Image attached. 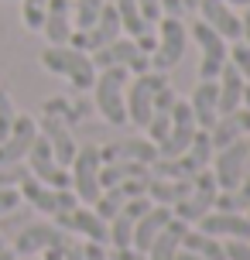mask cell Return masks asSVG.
<instances>
[{
	"label": "cell",
	"mask_w": 250,
	"mask_h": 260,
	"mask_svg": "<svg viewBox=\"0 0 250 260\" xmlns=\"http://www.w3.org/2000/svg\"><path fill=\"white\" fill-rule=\"evenodd\" d=\"M89 58H92L96 69H127V72H134V76H141V72L151 69L147 55L141 52V48H137V41L127 38V35L113 38L110 45H103L100 52H92Z\"/></svg>",
	"instance_id": "10"
},
{
	"label": "cell",
	"mask_w": 250,
	"mask_h": 260,
	"mask_svg": "<svg viewBox=\"0 0 250 260\" xmlns=\"http://www.w3.org/2000/svg\"><path fill=\"white\" fill-rule=\"evenodd\" d=\"M66 260H86L79 243H66Z\"/></svg>",
	"instance_id": "43"
},
{
	"label": "cell",
	"mask_w": 250,
	"mask_h": 260,
	"mask_svg": "<svg viewBox=\"0 0 250 260\" xmlns=\"http://www.w3.org/2000/svg\"><path fill=\"white\" fill-rule=\"evenodd\" d=\"M189 38L199 45V79H216L226 65L230 41H223L206 21H199V17L192 21V27H189Z\"/></svg>",
	"instance_id": "7"
},
{
	"label": "cell",
	"mask_w": 250,
	"mask_h": 260,
	"mask_svg": "<svg viewBox=\"0 0 250 260\" xmlns=\"http://www.w3.org/2000/svg\"><path fill=\"white\" fill-rule=\"evenodd\" d=\"M199 233L216 236V240H250V222L243 212H220L209 209L199 219Z\"/></svg>",
	"instance_id": "18"
},
{
	"label": "cell",
	"mask_w": 250,
	"mask_h": 260,
	"mask_svg": "<svg viewBox=\"0 0 250 260\" xmlns=\"http://www.w3.org/2000/svg\"><path fill=\"white\" fill-rule=\"evenodd\" d=\"M45 11H48V0H24V27L41 31V24H45Z\"/></svg>",
	"instance_id": "33"
},
{
	"label": "cell",
	"mask_w": 250,
	"mask_h": 260,
	"mask_svg": "<svg viewBox=\"0 0 250 260\" xmlns=\"http://www.w3.org/2000/svg\"><path fill=\"white\" fill-rule=\"evenodd\" d=\"M41 260H66V247H52L41 253Z\"/></svg>",
	"instance_id": "44"
},
{
	"label": "cell",
	"mask_w": 250,
	"mask_h": 260,
	"mask_svg": "<svg viewBox=\"0 0 250 260\" xmlns=\"http://www.w3.org/2000/svg\"><path fill=\"white\" fill-rule=\"evenodd\" d=\"M127 69H100L96 82H92V103L100 110L106 123H127V103H123V89H127Z\"/></svg>",
	"instance_id": "2"
},
{
	"label": "cell",
	"mask_w": 250,
	"mask_h": 260,
	"mask_svg": "<svg viewBox=\"0 0 250 260\" xmlns=\"http://www.w3.org/2000/svg\"><path fill=\"white\" fill-rule=\"evenodd\" d=\"M161 4V14H168V17H182L185 7H182V0H158Z\"/></svg>",
	"instance_id": "42"
},
{
	"label": "cell",
	"mask_w": 250,
	"mask_h": 260,
	"mask_svg": "<svg viewBox=\"0 0 250 260\" xmlns=\"http://www.w3.org/2000/svg\"><path fill=\"white\" fill-rule=\"evenodd\" d=\"M100 154H103V161H137V165L151 168V161L158 157V147L151 141H144V137H127V141L100 147Z\"/></svg>",
	"instance_id": "23"
},
{
	"label": "cell",
	"mask_w": 250,
	"mask_h": 260,
	"mask_svg": "<svg viewBox=\"0 0 250 260\" xmlns=\"http://www.w3.org/2000/svg\"><path fill=\"white\" fill-rule=\"evenodd\" d=\"M38 134L48 141V147H52V154H55V161L62 165V168H69L72 165V157H76V141H72V134H69V127H66V120H58V117H48L38 123Z\"/></svg>",
	"instance_id": "20"
},
{
	"label": "cell",
	"mask_w": 250,
	"mask_h": 260,
	"mask_svg": "<svg viewBox=\"0 0 250 260\" xmlns=\"http://www.w3.org/2000/svg\"><path fill=\"white\" fill-rule=\"evenodd\" d=\"M55 226H62L66 233H79L86 243H110V222L100 219L89 206H76L69 212H58L55 216Z\"/></svg>",
	"instance_id": "12"
},
{
	"label": "cell",
	"mask_w": 250,
	"mask_h": 260,
	"mask_svg": "<svg viewBox=\"0 0 250 260\" xmlns=\"http://www.w3.org/2000/svg\"><path fill=\"white\" fill-rule=\"evenodd\" d=\"M168 222H171V209H168V206H151L144 216L137 219V226H134L131 247H134V250H141V253H147V247L154 243V236H158L161 230L168 226Z\"/></svg>",
	"instance_id": "25"
},
{
	"label": "cell",
	"mask_w": 250,
	"mask_h": 260,
	"mask_svg": "<svg viewBox=\"0 0 250 260\" xmlns=\"http://www.w3.org/2000/svg\"><path fill=\"white\" fill-rule=\"evenodd\" d=\"M226 260H250V240H223Z\"/></svg>",
	"instance_id": "36"
},
{
	"label": "cell",
	"mask_w": 250,
	"mask_h": 260,
	"mask_svg": "<svg viewBox=\"0 0 250 260\" xmlns=\"http://www.w3.org/2000/svg\"><path fill=\"white\" fill-rule=\"evenodd\" d=\"M192 117H196L199 130H209L216 120H220V89H216V79H199L192 96L185 100Z\"/></svg>",
	"instance_id": "19"
},
{
	"label": "cell",
	"mask_w": 250,
	"mask_h": 260,
	"mask_svg": "<svg viewBox=\"0 0 250 260\" xmlns=\"http://www.w3.org/2000/svg\"><path fill=\"white\" fill-rule=\"evenodd\" d=\"M113 7H117V17H120V35H127V38H144L147 31L154 24H147L141 7L134 4V0H113Z\"/></svg>",
	"instance_id": "29"
},
{
	"label": "cell",
	"mask_w": 250,
	"mask_h": 260,
	"mask_svg": "<svg viewBox=\"0 0 250 260\" xmlns=\"http://www.w3.org/2000/svg\"><path fill=\"white\" fill-rule=\"evenodd\" d=\"M141 175H151L147 165H137V161H103V168H100V185L110 188V185L127 182V178H141Z\"/></svg>",
	"instance_id": "31"
},
{
	"label": "cell",
	"mask_w": 250,
	"mask_h": 260,
	"mask_svg": "<svg viewBox=\"0 0 250 260\" xmlns=\"http://www.w3.org/2000/svg\"><path fill=\"white\" fill-rule=\"evenodd\" d=\"M38 137V123L31 117H14L11 134L0 141V165H21Z\"/></svg>",
	"instance_id": "17"
},
{
	"label": "cell",
	"mask_w": 250,
	"mask_h": 260,
	"mask_svg": "<svg viewBox=\"0 0 250 260\" xmlns=\"http://www.w3.org/2000/svg\"><path fill=\"white\" fill-rule=\"evenodd\" d=\"M192 188V178H182V182H171V178H147V199H151V206H175V202H182L185 195Z\"/></svg>",
	"instance_id": "28"
},
{
	"label": "cell",
	"mask_w": 250,
	"mask_h": 260,
	"mask_svg": "<svg viewBox=\"0 0 250 260\" xmlns=\"http://www.w3.org/2000/svg\"><path fill=\"white\" fill-rule=\"evenodd\" d=\"M233 192V202H237V212H247L250 209V171L240 178V185L237 188H230Z\"/></svg>",
	"instance_id": "37"
},
{
	"label": "cell",
	"mask_w": 250,
	"mask_h": 260,
	"mask_svg": "<svg viewBox=\"0 0 250 260\" xmlns=\"http://www.w3.org/2000/svg\"><path fill=\"white\" fill-rule=\"evenodd\" d=\"M175 260H202V257H199V253H192V250H178V253H175Z\"/></svg>",
	"instance_id": "45"
},
{
	"label": "cell",
	"mask_w": 250,
	"mask_h": 260,
	"mask_svg": "<svg viewBox=\"0 0 250 260\" xmlns=\"http://www.w3.org/2000/svg\"><path fill=\"white\" fill-rule=\"evenodd\" d=\"M21 206V192L17 188H0V216H7Z\"/></svg>",
	"instance_id": "39"
},
{
	"label": "cell",
	"mask_w": 250,
	"mask_h": 260,
	"mask_svg": "<svg viewBox=\"0 0 250 260\" xmlns=\"http://www.w3.org/2000/svg\"><path fill=\"white\" fill-rule=\"evenodd\" d=\"M66 243H69V233L62 230V226L35 222V226H27V230L17 233V240H14V253H17V257H38V253H45V250L66 247Z\"/></svg>",
	"instance_id": "13"
},
{
	"label": "cell",
	"mask_w": 250,
	"mask_h": 260,
	"mask_svg": "<svg viewBox=\"0 0 250 260\" xmlns=\"http://www.w3.org/2000/svg\"><path fill=\"white\" fill-rule=\"evenodd\" d=\"M182 247H185V250H192V253H199L202 260H226L223 240H216V236H206V233H199V230H185Z\"/></svg>",
	"instance_id": "30"
},
{
	"label": "cell",
	"mask_w": 250,
	"mask_h": 260,
	"mask_svg": "<svg viewBox=\"0 0 250 260\" xmlns=\"http://www.w3.org/2000/svg\"><path fill=\"white\" fill-rule=\"evenodd\" d=\"M0 250H4V240H0Z\"/></svg>",
	"instance_id": "51"
},
{
	"label": "cell",
	"mask_w": 250,
	"mask_h": 260,
	"mask_svg": "<svg viewBox=\"0 0 250 260\" xmlns=\"http://www.w3.org/2000/svg\"><path fill=\"white\" fill-rule=\"evenodd\" d=\"M161 86H168V72H141L134 76V82L123 89V103H127V123L134 127H147L151 120V106H154V96H158Z\"/></svg>",
	"instance_id": "5"
},
{
	"label": "cell",
	"mask_w": 250,
	"mask_h": 260,
	"mask_svg": "<svg viewBox=\"0 0 250 260\" xmlns=\"http://www.w3.org/2000/svg\"><path fill=\"white\" fill-rule=\"evenodd\" d=\"M243 86H247V82H243V76L237 72V65L226 58L223 72L216 76V89H220V117L243 106Z\"/></svg>",
	"instance_id": "26"
},
{
	"label": "cell",
	"mask_w": 250,
	"mask_h": 260,
	"mask_svg": "<svg viewBox=\"0 0 250 260\" xmlns=\"http://www.w3.org/2000/svg\"><path fill=\"white\" fill-rule=\"evenodd\" d=\"M147 209H151V199H147V195H137V199H131V202H123V206L117 209V216L110 219V247L113 250L131 247L134 226H137V219L144 216Z\"/></svg>",
	"instance_id": "16"
},
{
	"label": "cell",
	"mask_w": 250,
	"mask_h": 260,
	"mask_svg": "<svg viewBox=\"0 0 250 260\" xmlns=\"http://www.w3.org/2000/svg\"><path fill=\"white\" fill-rule=\"evenodd\" d=\"M82 257L86 260H113L103 243H82Z\"/></svg>",
	"instance_id": "40"
},
{
	"label": "cell",
	"mask_w": 250,
	"mask_h": 260,
	"mask_svg": "<svg viewBox=\"0 0 250 260\" xmlns=\"http://www.w3.org/2000/svg\"><path fill=\"white\" fill-rule=\"evenodd\" d=\"M134 4L141 7V14H144L147 24H158L161 17H165V14H161V4H158V0H134Z\"/></svg>",
	"instance_id": "38"
},
{
	"label": "cell",
	"mask_w": 250,
	"mask_h": 260,
	"mask_svg": "<svg viewBox=\"0 0 250 260\" xmlns=\"http://www.w3.org/2000/svg\"><path fill=\"white\" fill-rule=\"evenodd\" d=\"M226 4H230L233 11H237V7H240V11H243V7H250V0H226Z\"/></svg>",
	"instance_id": "47"
},
{
	"label": "cell",
	"mask_w": 250,
	"mask_h": 260,
	"mask_svg": "<svg viewBox=\"0 0 250 260\" xmlns=\"http://www.w3.org/2000/svg\"><path fill=\"white\" fill-rule=\"evenodd\" d=\"M243 216H247V222H250V209H247V212H243Z\"/></svg>",
	"instance_id": "49"
},
{
	"label": "cell",
	"mask_w": 250,
	"mask_h": 260,
	"mask_svg": "<svg viewBox=\"0 0 250 260\" xmlns=\"http://www.w3.org/2000/svg\"><path fill=\"white\" fill-rule=\"evenodd\" d=\"M41 65H45L52 76L69 79L79 92L92 89V82H96V65H92L89 52H79V48H72V45H48V48L41 52Z\"/></svg>",
	"instance_id": "1"
},
{
	"label": "cell",
	"mask_w": 250,
	"mask_h": 260,
	"mask_svg": "<svg viewBox=\"0 0 250 260\" xmlns=\"http://www.w3.org/2000/svg\"><path fill=\"white\" fill-rule=\"evenodd\" d=\"M41 31L52 45H69V38H72V0H48Z\"/></svg>",
	"instance_id": "24"
},
{
	"label": "cell",
	"mask_w": 250,
	"mask_h": 260,
	"mask_svg": "<svg viewBox=\"0 0 250 260\" xmlns=\"http://www.w3.org/2000/svg\"><path fill=\"white\" fill-rule=\"evenodd\" d=\"M226 58L237 65V72L243 76V82H250V45H247V41H233Z\"/></svg>",
	"instance_id": "32"
},
{
	"label": "cell",
	"mask_w": 250,
	"mask_h": 260,
	"mask_svg": "<svg viewBox=\"0 0 250 260\" xmlns=\"http://www.w3.org/2000/svg\"><path fill=\"white\" fill-rule=\"evenodd\" d=\"M216 192H220V185H216V178H212V171L209 168L199 171V175H192V188H189V195H185L182 202H175V206H171V216L192 226V222H199L212 209Z\"/></svg>",
	"instance_id": "9"
},
{
	"label": "cell",
	"mask_w": 250,
	"mask_h": 260,
	"mask_svg": "<svg viewBox=\"0 0 250 260\" xmlns=\"http://www.w3.org/2000/svg\"><path fill=\"white\" fill-rule=\"evenodd\" d=\"M24 175L27 168H21V165H0V188H17Z\"/></svg>",
	"instance_id": "35"
},
{
	"label": "cell",
	"mask_w": 250,
	"mask_h": 260,
	"mask_svg": "<svg viewBox=\"0 0 250 260\" xmlns=\"http://www.w3.org/2000/svg\"><path fill=\"white\" fill-rule=\"evenodd\" d=\"M110 257L113 260H147V253H141V250H134V247H123V250H113Z\"/></svg>",
	"instance_id": "41"
},
{
	"label": "cell",
	"mask_w": 250,
	"mask_h": 260,
	"mask_svg": "<svg viewBox=\"0 0 250 260\" xmlns=\"http://www.w3.org/2000/svg\"><path fill=\"white\" fill-rule=\"evenodd\" d=\"M196 130L199 127H196V117H192L189 103L178 100L175 110H171V127H168V134H165V141L158 144V157H175V154H182V151H189Z\"/></svg>",
	"instance_id": "14"
},
{
	"label": "cell",
	"mask_w": 250,
	"mask_h": 260,
	"mask_svg": "<svg viewBox=\"0 0 250 260\" xmlns=\"http://www.w3.org/2000/svg\"><path fill=\"white\" fill-rule=\"evenodd\" d=\"M21 260H38V257H21Z\"/></svg>",
	"instance_id": "50"
},
{
	"label": "cell",
	"mask_w": 250,
	"mask_h": 260,
	"mask_svg": "<svg viewBox=\"0 0 250 260\" xmlns=\"http://www.w3.org/2000/svg\"><path fill=\"white\" fill-rule=\"evenodd\" d=\"M175 103H178V92L171 89V82L168 86H161L158 96H154V106H151V120H147V141L158 147L161 141H165V134H168L171 127V110H175Z\"/></svg>",
	"instance_id": "21"
},
{
	"label": "cell",
	"mask_w": 250,
	"mask_h": 260,
	"mask_svg": "<svg viewBox=\"0 0 250 260\" xmlns=\"http://www.w3.org/2000/svg\"><path fill=\"white\" fill-rule=\"evenodd\" d=\"M27 171L38 178V182L52 185V188H72V175H69V168H62L58 161H55L52 147H48V141L45 137H35V144H31V151H27Z\"/></svg>",
	"instance_id": "11"
},
{
	"label": "cell",
	"mask_w": 250,
	"mask_h": 260,
	"mask_svg": "<svg viewBox=\"0 0 250 260\" xmlns=\"http://www.w3.org/2000/svg\"><path fill=\"white\" fill-rule=\"evenodd\" d=\"M196 17L206 21V24H209L223 41H230V45L243 38V31H240V14L233 11L226 0H199Z\"/></svg>",
	"instance_id": "15"
},
{
	"label": "cell",
	"mask_w": 250,
	"mask_h": 260,
	"mask_svg": "<svg viewBox=\"0 0 250 260\" xmlns=\"http://www.w3.org/2000/svg\"><path fill=\"white\" fill-rule=\"evenodd\" d=\"M100 168H103V154L100 147H79L72 165H69V175H72V192L82 206H92L100 195H103V185H100Z\"/></svg>",
	"instance_id": "6"
},
{
	"label": "cell",
	"mask_w": 250,
	"mask_h": 260,
	"mask_svg": "<svg viewBox=\"0 0 250 260\" xmlns=\"http://www.w3.org/2000/svg\"><path fill=\"white\" fill-rule=\"evenodd\" d=\"M237 137H250V106H240V110H233V113H223V117L209 127L212 151L226 147V144L237 141Z\"/></svg>",
	"instance_id": "22"
},
{
	"label": "cell",
	"mask_w": 250,
	"mask_h": 260,
	"mask_svg": "<svg viewBox=\"0 0 250 260\" xmlns=\"http://www.w3.org/2000/svg\"><path fill=\"white\" fill-rule=\"evenodd\" d=\"M185 230H189V222H182V219H175V216H171V222L161 230L158 236H154V243L147 247V260H175V253L182 250Z\"/></svg>",
	"instance_id": "27"
},
{
	"label": "cell",
	"mask_w": 250,
	"mask_h": 260,
	"mask_svg": "<svg viewBox=\"0 0 250 260\" xmlns=\"http://www.w3.org/2000/svg\"><path fill=\"white\" fill-rule=\"evenodd\" d=\"M182 7H185V14H196V7H199V0H182Z\"/></svg>",
	"instance_id": "46"
},
{
	"label": "cell",
	"mask_w": 250,
	"mask_h": 260,
	"mask_svg": "<svg viewBox=\"0 0 250 260\" xmlns=\"http://www.w3.org/2000/svg\"><path fill=\"white\" fill-rule=\"evenodd\" d=\"M14 103H11V96H7V89H0V141L11 134V127H14Z\"/></svg>",
	"instance_id": "34"
},
{
	"label": "cell",
	"mask_w": 250,
	"mask_h": 260,
	"mask_svg": "<svg viewBox=\"0 0 250 260\" xmlns=\"http://www.w3.org/2000/svg\"><path fill=\"white\" fill-rule=\"evenodd\" d=\"M212 178L220 185V192H230V188H237L240 178L250 171V137H237V141H230L226 147L220 151H212Z\"/></svg>",
	"instance_id": "4"
},
{
	"label": "cell",
	"mask_w": 250,
	"mask_h": 260,
	"mask_svg": "<svg viewBox=\"0 0 250 260\" xmlns=\"http://www.w3.org/2000/svg\"><path fill=\"white\" fill-rule=\"evenodd\" d=\"M17 192H21V199H24V202H31L38 212H48V216H58V212H69V209L79 206V199H76V192H72V188H52V185L38 182L31 171L21 178Z\"/></svg>",
	"instance_id": "8"
},
{
	"label": "cell",
	"mask_w": 250,
	"mask_h": 260,
	"mask_svg": "<svg viewBox=\"0 0 250 260\" xmlns=\"http://www.w3.org/2000/svg\"><path fill=\"white\" fill-rule=\"evenodd\" d=\"M185 48H189V27L182 24V17H161L158 21V38H154V52L147 55L151 72H171L182 62Z\"/></svg>",
	"instance_id": "3"
},
{
	"label": "cell",
	"mask_w": 250,
	"mask_h": 260,
	"mask_svg": "<svg viewBox=\"0 0 250 260\" xmlns=\"http://www.w3.org/2000/svg\"><path fill=\"white\" fill-rule=\"evenodd\" d=\"M0 260H17V253H11V250L4 247V250H0Z\"/></svg>",
	"instance_id": "48"
}]
</instances>
